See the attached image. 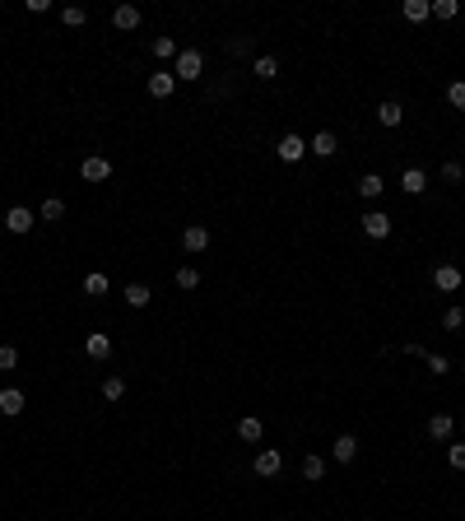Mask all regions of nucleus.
I'll return each instance as SVG.
<instances>
[{"mask_svg":"<svg viewBox=\"0 0 465 521\" xmlns=\"http://www.w3.org/2000/svg\"><path fill=\"white\" fill-rule=\"evenodd\" d=\"M442 326H447V331H461V326H465V308H447L442 312Z\"/></svg>","mask_w":465,"mask_h":521,"instance_id":"29","label":"nucleus"},{"mask_svg":"<svg viewBox=\"0 0 465 521\" xmlns=\"http://www.w3.org/2000/svg\"><path fill=\"white\" fill-rule=\"evenodd\" d=\"M279 158H284V163H298L302 154H307V140H302V135H284V140H279V149H275Z\"/></svg>","mask_w":465,"mask_h":521,"instance_id":"10","label":"nucleus"},{"mask_svg":"<svg viewBox=\"0 0 465 521\" xmlns=\"http://www.w3.org/2000/svg\"><path fill=\"white\" fill-rule=\"evenodd\" d=\"M461 266H452V261H442V266H437V270H432V284H437V288H442V293H456V288H461Z\"/></svg>","mask_w":465,"mask_h":521,"instance_id":"5","label":"nucleus"},{"mask_svg":"<svg viewBox=\"0 0 465 521\" xmlns=\"http://www.w3.org/2000/svg\"><path fill=\"white\" fill-rule=\"evenodd\" d=\"M331 456H335V461H340V466H349V461H354V456H358V438H349V433H340V438H335V443H331Z\"/></svg>","mask_w":465,"mask_h":521,"instance_id":"13","label":"nucleus"},{"mask_svg":"<svg viewBox=\"0 0 465 521\" xmlns=\"http://www.w3.org/2000/svg\"><path fill=\"white\" fill-rule=\"evenodd\" d=\"M102 396H107V400H122L126 396V382L122 377H107V382H102Z\"/></svg>","mask_w":465,"mask_h":521,"instance_id":"32","label":"nucleus"},{"mask_svg":"<svg viewBox=\"0 0 465 521\" xmlns=\"http://www.w3.org/2000/svg\"><path fill=\"white\" fill-rule=\"evenodd\" d=\"M442 177L447 182H461V163H456V158H452V163H442Z\"/></svg>","mask_w":465,"mask_h":521,"instance_id":"36","label":"nucleus"},{"mask_svg":"<svg viewBox=\"0 0 465 521\" xmlns=\"http://www.w3.org/2000/svg\"><path fill=\"white\" fill-rule=\"evenodd\" d=\"M79 177H84V182H107L112 177V163L102 154H89L84 163H79Z\"/></svg>","mask_w":465,"mask_h":521,"instance_id":"4","label":"nucleus"},{"mask_svg":"<svg viewBox=\"0 0 465 521\" xmlns=\"http://www.w3.org/2000/svg\"><path fill=\"white\" fill-rule=\"evenodd\" d=\"M37 214H42V223H56V219H66V200L47 196V200H42V210H37Z\"/></svg>","mask_w":465,"mask_h":521,"instance_id":"22","label":"nucleus"},{"mask_svg":"<svg viewBox=\"0 0 465 521\" xmlns=\"http://www.w3.org/2000/svg\"><path fill=\"white\" fill-rule=\"evenodd\" d=\"M252 470L261 479H275L279 470H284V456H279V447H261V452H256V461H252Z\"/></svg>","mask_w":465,"mask_h":521,"instance_id":"1","label":"nucleus"},{"mask_svg":"<svg viewBox=\"0 0 465 521\" xmlns=\"http://www.w3.org/2000/svg\"><path fill=\"white\" fill-rule=\"evenodd\" d=\"M61 19H66V23H70V28H79V23H84V19H89V14H84V10H79V5H70V10H61Z\"/></svg>","mask_w":465,"mask_h":521,"instance_id":"34","label":"nucleus"},{"mask_svg":"<svg viewBox=\"0 0 465 521\" xmlns=\"http://www.w3.org/2000/svg\"><path fill=\"white\" fill-rule=\"evenodd\" d=\"M122 298H126V308H149V298H154V293H149L144 284H126Z\"/></svg>","mask_w":465,"mask_h":521,"instance_id":"19","label":"nucleus"},{"mask_svg":"<svg viewBox=\"0 0 465 521\" xmlns=\"http://www.w3.org/2000/svg\"><path fill=\"white\" fill-rule=\"evenodd\" d=\"M432 14H437V19H456V14H461V5H456V0H437V5H432Z\"/></svg>","mask_w":465,"mask_h":521,"instance_id":"33","label":"nucleus"},{"mask_svg":"<svg viewBox=\"0 0 465 521\" xmlns=\"http://www.w3.org/2000/svg\"><path fill=\"white\" fill-rule=\"evenodd\" d=\"M363 233H367V238H391L387 210H367V214H363Z\"/></svg>","mask_w":465,"mask_h":521,"instance_id":"8","label":"nucleus"},{"mask_svg":"<svg viewBox=\"0 0 465 521\" xmlns=\"http://www.w3.org/2000/svg\"><path fill=\"white\" fill-rule=\"evenodd\" d=\"M447 466H452V470H465V443H452V447H447Z\"/></svg>","mask_w":465,"mask_h":521,"instance_id":"30","label":"nucleus"},{"mask_svg":"<svg viewBox=\"0 0 465 521\" xmlns=\"http://www.w3.org/2000/svg\"><path fill=\"white\" fill-rule=\"evenodd\" d=\"M307 154L335 158V154H340V140H335V131H317V135H312V144H307Z\"/></svg>","mask_w":465,"mask_h":521,"instance_id":"6","label":"nucleus"},{"mask_svg":"<svg viewBox=\"0 0 465 521\" xmlns=\"http://www.w3.org/2000/svg\"><path fill=\"white\" fill-rule=\"evenodd\" d=\"M5 228H10L14 238H23L28 228H33V210H23V205H14V210L5 214Z\"/></svg>","mask_w":465,"mask_h":521,"instance_id":"12","label":"nucleus"},{"mask_svg":"<svg viewBox=\"0 0 465 521\" xmlns=\"http://www.w3.org/2000/svg\"><path fill=\"white\" fill-rule=\"evenodd\" d=\"M452 433H456L452 414H432V419H428V438H432V443H452Z\"/></svg>","mask_w":465,"mask_h":521,"instance_id":"11","label":"nucleus"},{"mask_svg":"<svg viewBox=\"0 0 465 521\" xmlns=\"http://www.w3.org/2000/svg\"><path fill=\"white\" fill-rule=\"evenodd\" d=\"M377 122H382V126H400V122H405V107H400L396 98H387L382 107H377Z\"/></svg>","mask_w":465,"mask_h":521,"instance_id":"18","label":"nucleus"},{"mask_svg":"<svg viewBox=\"0 0 465 521\" xmlns=\"http://www.w3.org/2000/svg\"><path fill=\"white\" fill-rule=\"evenodd\" d=\"M256 79H275L279 75V61H275V56H256Z\"/></svg>","mask_w":465,"mask_h":521,"instance_id":"24","label":"nucleus"},{"mask_svg":"<svg viewBox=\"0 0 465 521\" xmlns=\"http://www.w3.org/2000/svg\"><path fill=\"white\" fill-rule=\"evenodd\" d=\"M84 354H89L93 363H102V358L112 354V340L107 335H84Z\"/></svg>","mask_w":465,"mask_h":521,"instance_id":"16","label":"nucleus"},{"mask_svg":"<svg viewBox=\"0 0 465 521\" xmlns=\"http://www.w3.org/2000/svg\"><path fill=\"white\" fill-rule=\"evenodd\" d=\"M84 293H89V298H102V293H107V275H98V270L84 275Z\"/></svg>","mask_w":465,"mask_h":521,"instance_id":"25","label":"nucleus"},{"mask_svg":"<svg viewBox=\"0 0 465 521\" xmlns=\"http://www.w3.org/2000/svg\"><path fill=\"white\" fill-rule=\"evenodd\" d=\"M382 191H387L382 172H363V177H358V196L363 200H382Z\"/></svg>","mask_w":465,"mask_h":521,"instance_id":"14","label":"nucleus"},{"mask_svg":"<svg viewBox=\"0 0 465 521\" xmlns=\"http://www.w3.org/2000/svg\"><path fill=\"white\" fill-rule=\"evenodd\" d=\"M144 89L154 93V98H172V89H177V75L172 70H158V75H149V84Z\"/></svg>","mask_w":465,"mask_h":521,"instance_id":"9","label":"nucleus"},{"mask_svg":"<svg viewBox=\"0 0 465 521\" xmlns=\"http://www.w3.org/2000/svg\"><path fill=\"white\" fill-rule=\"evenodd\" d=\"M196 284H200V270L196 266H182L177 270V288H196Z\"/></svg>","mask_w":465,"mask_h":521,"instance_id":"31","label":"nucleus"},{"mask_svg":"<svg viewBox=\"0 0 465 521\" xmlns=\"http://www.w3.org/2000/svg\"><path fill=\"white\" fill-rule=\"evenodd\" d=\"M447 103H452V107H465V79H452V84H447Z\"/></svg>","mask_w":465,"mask_h":521,"instance_id":"28","label":"nucleus"},{"mask_svg":"<svg viewBox=\"0 0 465 521\" xmlns=\"http://www.w3.org/2000/svg\"><path fill=\"white\" fill-rule=\"evenodd\" d=\"M0 414H10V419H14V414H23V391L19 387H5V391H0Z\"/></svg>","mask_w":465,"mask_h":521,"instance_id":"17","label":"nucleus"},{"mask_svg":"<svg viewBox=\"0 0 465 521\" xmlns=\"http://www.w3.org/2000/svg\"><path fill=\"white\" fill-rule=\"evenodd\" d=\"M400 187L410 191V196H419V191H423V187H428V177H423L419 168H405V177H400Z\"/></svg>","mask_w":465,"mask_h":521,"instance_id":"23","label":"nucleus"},{"mask_svg":"<svg viewBox=\"0 0 465 521\" xmlns=\"http://www.w3.org/2000/svg\"><path fill=\"white\" fill-rule=\"evenodd\" d=\"M200 70H205V56L200 52H177V66H172L177 79H200Z\"/></svg>","mask_w":465,"mask_h":521,"instance_id":"3","label":"nucleus"},{"mask_svg":"<svg viewBox=\"0 0 465 521\" xmlns=\"http://www.w3.org/2000/svg\"><path fill=\"white\" fill-rule=\"evenodd\" d=\"M400 14H405L410 23H423V19L432 14V5H428V0H405V5H400Z\"/></svg>","mask_w":465,"mask_h":521,"instance_id":"20","label":"nucleus"},{"mask_svg":"<svg viewBox=\"0 0 465 521\" xmlns=\"http://www.w3.org/2000/svg\"><path fill=\"white\" fill-rule=\"evenodd\" d=\"M154 56L158 61H167V56L177 61V42H172V37H154Z\"/></svg>","mask_w":465,"mask_h":521,"instance_id":"27","label":"nucleus"},{"mask_svg":"<svg viewBox=\"0 0 465 521\" xmlns=\"http://www.w3.org/2000/svg\"><path fill=\"white\" fill-rule=\"evenodd\" d=\"M322 475H326L322 456H302V479H322Z\"/></svg>","mask_w":465,"mask_h":521,"instance_id":"26","label":"nucleus"},{"mask_svg":"<svg viewBox=\"0 0 465 521\" xmlns=\"http://www.w3.org/2000/svg\"><path fill=\"white\" fill-rule=\"evenodd\" d=\"M405 354H419L423 358V363H428V373H432V377H447V373H452V358H447V354H432V349H423V344H405Z\"/></svg>","mask_w":465,"mask_h":521,"instance_id":"2","label":"nucleus"},{"mask_svg":"<svg viewBox=\"0 0 465 521\" xmlns=\"http://www.w3.org/2000/svg\"><path fill=\"white\" fill-rule=\"evenodd\" d=\"M19 363V349L14 344H0V368H14Z\"/></svg>","mask_w":465,"mask_h":521,"instance_id":"35","label":"nucleus"},{"mask_svg":"<svg viewBox=\"0 0 465 521\" xmlns=\"http://www.w3.org/2000/svg\"><path fill=\"white\" fill-rule=\"evenodd\" d=\"M182 247H187L191 256H200L205 247H210V228H205V223H191L187 233H182Z\"/></svg>","mask_w":465,"mask_h":521,"instance_id":"7","label":"nucleus"},{"mask_svg":"<svg viewBox=\"0 0 465 521\" xmlns=\"http://www.w3.org/2000/svg\"><path fill=\"white\" fill-rule=\"evenodd\" d=\"M261 419H252V414H247V419H237V438H242V443H261Z\"/></svg>","mask_w":465,"mask_h":521,"instance_id":"21","label":"nucleus"},{"mask_svg":"<svg viewBox=\"0 0 465 521\" xmlns=\"http://www.w3.org/2000/svg\"><path fill=\"white\" fill-rule=\"evenodd\" d=\"M112 23H117L122 33H131V28H140V10H135V5H117V10H112Z\"/></svg>","mask_w":465,"mask_h":521,"instance_id":"15","label":"nucleus"}]
</instances>
